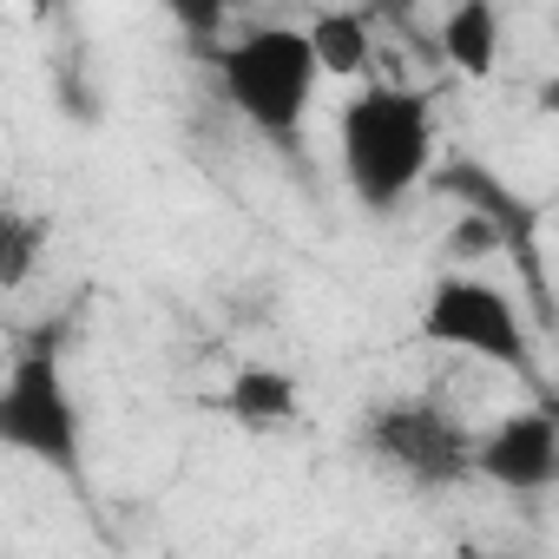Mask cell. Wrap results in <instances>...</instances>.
Instances as JSON below:
<instances>
[{"instance_id":"7c38bea8","label":"cell","mask_w":559,"mask_h":559,"mask_svg":"<svg viewBox=\"0 0 559 559\" xmlns=\"http://www.w3.org/2000/svg\"><path fill=\"white\" fill-rule=\"evenodd\" d=\"M507 243H513V237H507L487 211H474V204H467V217L448 230V257H454V263H480V257H493V250H507Z\"/></svg>"},{"instance_id":"7a4b0ae2","label":"cell","mask_w":559,"mask_h":559,"mask_svg":"<svg viewBox=\"0 0 559 559\" xmlns=\"http://www.w3.org/2000/svg\"><path fill=\"white\" fill-rule=\"evenodd\" d=\"M317 80H323V60L310 27H243L230 47H217V86L230 112L270 145H297L317 106Z\"/></svg>"},{"instance_id":"30bf717a","label":"cell","mask_w":559,"mask_h":559,"mask_svg":"<svg viewBox=\"0 0 559 559\" xmlns=\"http://www.w3.org/2000/svg\"><path fill=\"white\" fill-rule=\"evenodd\" d=\"M441 185H448V191H461L474 211H487L513 243H526V237H533V211H526L520 198H507V185H500L493 171H480V165H448V178H441Z\"/></svg>"},{"instance_id":"3957f363","label":"cell","mask_w":559,"mask_h":559,"mask_svg":"<svg viewBox=\"0 0 559 559\" xmlns=\"http://www.w3.org/2000/svg\"><path fill=\"white\" fill-rule=\"evenodd\" d=\"M0 448H14L67 480H80V448H86V421L80 402L67 389V369L53 349H21L8 382H0Z\"/></svg>"},{"instance_id":"2e32d148","label":"cell","mask_w":559,"mask_h":559,"mask_svg":"<svg viewBox=\"0 0 559 559\" xmlns=\"http://www.w3.org/2000/svg\"><path fill=\"white\" fill-rule=\"evenodd\" d=\"M349 8H389V0H349Z\"/></svg>"},{"instance_id":"9a60e30c","label":"cell","mask_w":559,"mask_h":559,"mask_svg":"<svg viewBox=\"0 0 559 559\" xmlns=\"http://www.w3.org/2000/svg\"><path fill=\"white\" fill-rule=\"evenodd\" d=\"M27 8H34V14H53V0H27Z\"/></svg>"},{"instance_id":"8992f818","label":"cell","mask_w":559,"mask_h":559,"mask_svg":"<svg viewBox=\"0 0 559 559\" xmlns=\"http://www.w3.org/2000/svg\"><path fill=\"white\" fill-rule=\"evenodd\" d=\"M474 474L507 487V493L559 487V415L552 408H520V415L493 421L474 448Z\"/></svg>"},{"instance_id":"277c9868","label":"cell","mask_w":559,"mask_h":559,"mask_svg":"<svg viewBox=\"0 0 559 559\" xmlns=\"http://www.w3.org/2000/svg\"><path fill=\"white\" fill-rule=\"evenodd\" d=\"M362 448H369L389 474H402L408 487L441 493V487L474 480V448H480V435H467L461 415H448L441 402L402 395V402H382V408L362 415Z\"/></svg>"},{"instance_id":"52a82bcc","label":"cell","mask_w":559,"mask_h":559,"mask_svg":"<svg viewBox=\"0 0 559 559\" xmlns=\"http://www.w3.org/2000/svg\"><path fill=\"white\" fill-rule=\"evenodd\" d=\"M500 8L493 0H454L448 21H441V60L461 73V80H493L500 73Z\"/></svg>"},{"instance_id":"9c48e42d","label":"cell","mask_w":559,"mask_h":559,"mask_svg":"<svg viewBox=\"0 0 559 559\" xmlns=\"http://www.w3.org/2000/svg\"><path fill=\"white\" fill-rule=\"evenodd\" d=\"M317 40V60L330 80H356L369 67V8H343V14H317L310 27Z\"/></svg>"},{"instance_id":"8fae6325","label":"cell","mask_w":559,"mask_h":559,"mask_svg":"<svg viewBox=\"0 0 559 559\" xmlns=\"http://www.w3.org/2000/svg\"><path fill=\"white\" fill-rule=\"evenodd\" d=\"M40 243H47V224L40 217H27L21 204H8L0 211V290H27V276H34V263H40Z\"/></svg>"},{"instance_id":"6da1fadb","label":"cell","mask_w":559,"mask_h":559,"mask_svg":"<svg viewBox=\"0 0 559 559\" xmlns=\"http://www.w3.org/2000/svg\"><path fill=\"white\" fill-rule=\"evenodd\" d=\"M343 185L362 211H395L435 171V99L415 86H362L336 119Z\"/></svg>"},{"instance_id":"ba28073f","label":"cell","mask_w":559,"mask_h":559,"mask_svg":"<svg viewBox=\"0 0 559 559\" xmlns=\"http://www.w3.org/2000/svg\"><path fill=\"white\" fill-rule=\"evenodd\" d=\"M224 415L243 428H284L304 415V389L290 369H237L224 389Z\"/></svg>"},{"instance_id":"4fadbf2b","label":"cell","mask_w":559,"mask_h":559,"mask_svg":"<svg viewBox=\"0 0 559 559\" xmlns=\"http://www.w3.org/2000/svg\"><path fill=\"white\" fill-rule=\"evenodd\" d=\"M237 8H250V0H165V14L191 34V40H211V34H224V21L237 14Z\"/></svg>"},{"instance_id":"5bb4252c","label":"cell","mask_w":559,"mask_h":559,"mask_svg":"<svg viewBox=\"0 0 559 559\" xmlns=\"http://www.w3.org/2000/svg\"><path fill=\"white\" fill-rule=\"evenodd\" d=\"M539 112H552V119H559V73H552V80L539 86Z\"/></svg>"},{"instance_id":"5b68a950","label":"cell","mask_w":559,"mask_h":559,"mask_svg":"<svg viewBox=\"0 0 559 559\" xmlns=\"http://www.w3.org/2000/svg\"><path fill=\"white\" fill-rule=\"evenodd\" d=\"M421 343L454 349V356H474V362H493L507 376H526L533 369L526 323H520L513 297L500 284H487V276H474V270L435 276V290L421 304Z\"/></svg>"}]
</instances>
